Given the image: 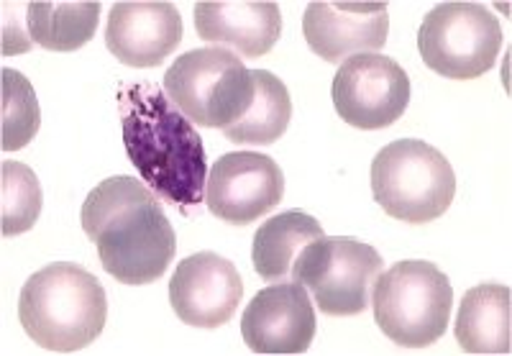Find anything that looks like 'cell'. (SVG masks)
<instances>
[{
  "label": "cell",
  "instance_id": "1",
  "mask_svg": "<svg viewBox=\"0 0 512 356\" xmlns=\"http://www.w3.org/2000/svg\"><path fill=\"white\" fill-rule=\"evenodd\" d=\"M118 116L126 154L146 187L182 211L203 203L208 159L195 123L154 82H123Z\"/></svg>",
  "mask_w": 512,
  "mask_h": 356
},
{
  "label": "cell",
  "instance_id": "2",
  "mask_svg": "<svg viewBox=\"0 0 512 356\" xmlns=\"http://www.w3.org/2000/svg\"><path fill=\"white\" fill-rule=\"evenodd\" d=\"M80 221L105 272L123 285H149L175 259V228L157 195L134 177L116 175L93 187Z\"/></svg>",
  "mask_w": 512,
  "mask_h": 356
},
{
  "label": "cell",
  "instance_id": "3",
  "mask_svg": "<svg viewBox=\"0 0 512 356\" xmlns=\"http://www.w3.org/2000/svg\"><path fill=\"white\" fill-rule=\"evenodd\" d=\"M18 321L41 349L72 354L103 333L108 295L80 264L54 262L26 280L18 295Z\"/></svg>",
  "mask_w": 512,
  "mask_h": 356
},
{
  "label": "cell",
  "instance_id": "4",
  "mask_svg": "<svg viewBox=\"0 0 512 356\" xmlns=\"http://www.w3.org/2000/svg\"><path fill=\"white\" fill-rule=\"evenodd\" d=\"M372 308L387 339L405 349H423L446 333L454 287L436 264L405 259L377 277Z\"/></svg>",
  "mask_w": 512,
  "mask_h": 356
},
{
  "label": "cell",
  "instance_id": "5",
  "mask_svg": "<svg viewBox=\"0 0 512 356\" xmlns=\"http://www.w3.org/2000/svg\"><path fill=\"white\" fill-rule=\"evenodd\" d=\"M372 193L387 216L405 223H431L454 203V167L425 141H392L372 162Z\"/></svg>",
  "mask_w": 512,
  "mask_h": 356
},
{
  "label": "cell",
  "instance_id": "6",
  "mask_svg": "<svg viewBox=\"0 0 512 356\" xmlns=\"http://www.w3.org/2000/svg\"><path fill=\"white\" fill-rule=\"evenodd\" d=\"M172 106L203 129H228L254 100V75L228 49H190L175 59L162 82Z\"/></svg>",
  "mask_w": 512,
  "mask_h": 356
},
{
  "label": "cell",
  "instance_id": "7",
  "mask_svg": "<svg viewBox=\"0 0 512 356\" xmlns=\"http://www.w3.org/2000/svg\"><path fill=\"white\" fill-rule=\"evenodd\" d=\"M379 275L382 257L374 246L354 236H320L300 251L290 280L313 295L320 313L359 316L372 303Z\"/></svg>",
  "mask_w": 512,
  "mask_h": 356
},
{
  "label": "cell",
  "instance_id": "8",
  "mask_svg": "<svg viewBox=\"0 0 512 356\" xmlns=\"http://www.w3.org/2000/svg\"><path fill=\"white\" fill-rule=\"evenodd\" d=\"M418 49L425 67L441 77H482L500 57V18L479 3H441L423 18Z\"/></svg>",
  "mask_w": 512,
  "mask_h": 356
},
{
  "label": "cell",
  "instance_id": "9",
  "mask_svg": "<svg viewBox=\"0 0 512 356\" xmlns=\"http://www.w3.org/2000/svg\"><path fill=\"white\" fill-rule=\"evenodd\" d=\"M410 77L384 54H354L333 77V108L338 118L361 131L387 129L410 103Z\"/></svg>",
  "mask_w": 512,
  "mask_h": 356
},
{
  "label": "cell",
  "instance_id": "10",
  "mask_svg": "<svg viewBox=\"0 0 512 356\" xmlns=\"http://www.w3.org/2000/svg\"><path fill=\"white\" fill-rule=\"evenodd\" d=\"M285 175L259 152H231L216 159L205 180V205L231 226H249L282 203Z\"/></svg>",
  "mask_w": 512,
  "mask_h": 356
},
{
  "label": "cell",
  "instance_id": "11",
  "mask_svg": "<svg viewBox=\"0 0 512 356\" xmlns=\"http://www.w3.org/2000/svg\"><path fill=\"white\" fill-rule=\"evenodd\" d=\"M315 308L297 282H274L241 316V336L254 354H305L315 339Z\"/></svg>",
  "mask_w": 512,
  "mask_h": 356
},
{
  "label": "cell",
  "instance_id": "12",
  "mask_svg": "<svg viewBox=\"0 0 512 356\" xmlns=\"http://www.w3.org/2000/svg\"><path fill=\"white\" fill-rule=\"evenodd\" d=\"M244 298V282L233 262L216 251H198L182 259L169 282V303L177 318L195 328L228 323Z\"/></svg>",
  "mask_w": 512,
  "mask_h": 356
},
{
  "label": "cell",
  "instance_id": "13",
  "mask_svg": "<svg viewBox=\"0 0 512 356\" xmlns=\"http://www.w3.org/2000/svg\"><path fill=\"white\" fill-rule=\"evenodd\" d=\"M390 34L387 3H308L303 16V36L308 47L338 65L354 54H379Z\"/></svg>",
  "mask_w": 512,
  "mask_h": 356
},
{
  "label": "cell",
  "instance_id": "14",
  "mask_svg": "<svg viewBox=\"0 0 512 356\" xmlns=\"http://www.w3.org/2000/svg\"><path fill=\"white\" fill-rule=\"evenodd\" d=\"M182 18L172 3H116L105 24V47L128 67H157L180 47Z\"/></svg>",
  "mask_w": 512,
  "mask_h": 356
},
{
  "label": "cell",
  "instance_id": "15",
  "mask_svg": "<svg viewBox=\"0 0 512 356\" xmlns=\"http://www.w3.org/2000/svg\"><path fill=\"white\" fill-rule=\"evenodd\" d=\"M195 31L208 44H228L244 57H264L282 36V13L269 0H203Z\"/></svg>",
  "mask_w": 512,
  "mask_h": 356
},
{
  "label": "cell",
  "instance_id": "16",
  "mask_svg": "<svg viewBox=\"0 0 512 356\" xmlns=\"http://www.w3.org/2000/svg\"><path fill=\"white\" fill-rule=\"evenodd\" d=\"M456 341L466 354H510L512 290L500 282H484L461 298Z\"/></svg>",
  "mask_w": 512,
  "mask_h": 356
},
{
  "label": "cell",
  "instance_id": "17",
  "mask_svg": "<svg viewBox=\"0 0 512 356\" xmlns=\"http://www.w3.org/2000/svg\"><path fill=\"white\" fill-rule=\"evenodd\" d=\"M323 226L303 211H285L259 226L251 246V262L264 282H285L292 277L300 251L320 239Z\"/></svg>",
  "mask_w": 512,
  "mask_h": 356
},
{
  "label": "cell",
  "instance_id": "18",
  "mask_svg": "<svg viewBox=\"0 0 512 356\" xmlns=\"http://www.w3.org/2000/svg\"><path fill=\"white\" fill-rule=\"evenodd\" d=\"M100 3H29L26 31L34 44L52 52H75L95 36Z\"/></svg>",
  "mask_w": 512,
  "mask_h": 356
},
{
  "label": "cell",
  "instance_id": "19",
  "mask_svg": "<svg viewBox=\"0 0 512 356\" xmlns=\"http://www.w3.org/2000/svg\"><path fill=\"white\" fill-rule=\"evenodd\" d=\"M254 75V100L241 121L223 129L228 141L249 146H269L282 139L290 126L292 100L285 82L269 70H251Z\"/></svg>",
  "mask_w": 512,
  "mask_h": 356
},
{
  "label": "cell",
  "instance_id": "20",
  "mask_svg": "<svg viewBox=\"0 0 512 356\" xmlns=\"http://www.w3.org/2000/svg\"><path fill=\"white\" fill-rule=\"evenodd\" d=\"M41 126L39 100L31 82L18 70H0V146L18 152L36 139Z\"/></svg>",
  "mask_w": 512,
  "mask_h": 356
},
{
  "label": "cell",
  "instance_id": "21",
  "mask_svg": "<svg viewBox=\"0 0 512 356\" xmlns=\"http://www.w3.org/2000/svg\"><path fill=\"white\" fill-rule=\"evenodd\" d=\"M44 208L39 177L21 162L0 164V231L3 236L26 234L36 226Z\"/></svg>",
  "mask_w": 512,
  "mask_h": 356
}]
</instances>
